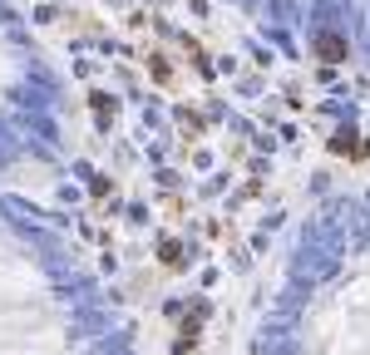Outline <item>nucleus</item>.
<instances>
[{
  "label": "nucleus",
  "mask_w": 370,
  "mask_h": 355,
  "mask_svg": "<svg viewBox=\"0 0 370 355\" xmlns=\"http://www.w3.org/2000/svg\"><path fill=\"white\" fill-rule=\"evenodd\" d=\"M316 54H321L326 65H336V59H346V45H341V40H331V35H321V40H316Z\"/></svg>",
  "instance_id": "f257e3e1"
},
{
  "label": "nucleus",
  "mask_w": 370,
  "mask_h": 355,
  "mask_svg": "<svg viewBox=\"0 0 370 355\" xmlns=\"http://www.w3.org/2000/svg\"><path fill=\"white\" fill-rule=\"evenodd\" d=\"M163 262H168V267H183V252H178V242H168V247H163Z\"/></svg>",
  "instance_id": "f03ea898"
}]
</instances>
